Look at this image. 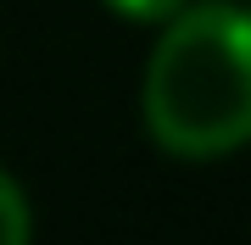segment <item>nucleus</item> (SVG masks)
Listing matches in <instances>:
<instances>
[{
    "instance_id": "obj_1",
    "label": "nucleus",
    "mask_w": 251,
    "mask_h": 245,
    "mask_svg": "<svg viewBox=\"0 0 251 245\" xmlns=\"http://www.w3.org/2000/svg\"><path fill=\"white\" fill-rule=\"evenodd\" d=\"M145 128L168 156L212 162L251 145V11L179 6L145 67Z\"/></svg>"
},
{
    "instance_id": "obj_2",
    "label": "nucleus",
    "mask_w": 251,
    "mask_h": 245,
    "mask_svg": "<svg viewBox=\"0 0 251 245\" xmlns=\"http://www.w3.org/2000/svg\"><path fill=\"white\" fill-rule=\"evenodd\" d=\"M28 234H34V223H28V200L23 190L0 173V245H28Z\"/></svg>"
},
{
    "instance_id": "obj_3",
    "label": "nucleus",
    "mask_w": 251,
    "mask_h": 245,
    "mask_svg": "<svg viewBox=\"0 0 251 245\" xmlns=\"http://www.w3.org/2000/svg\"><path fill=\"white\" fill-rule=\"evenodd\" d=\"M179 6L184 0H106V11H117V17H128V22H168Z\"/></svg>"
}]
</instances>
